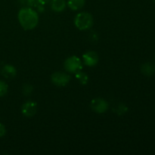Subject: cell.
<instances>
[{"instance_id":"cell-18","label":"cell","mask_w":155,"mask_h":155,"mask_svg":"<svg viewBox=\"0 0 155 155\" xmlns=\"http://www.w3.org/2000/svg\"><path fill=\"white\" fill-rule=\"evenodd\" d=\"M154 2H155V0H154Z\"/></svg>"},{"instance_id":"cell-14","label":"cell","mask_w":155,"mask_h":155,"mask_svg":"<svg viewBox=\"0 0 155 155\" xmlns=\"http://www.w3.org/2000/svg\"><path fill=\"white\" fill-rule=\"evenodd\" d=\"M8 86L2 80H0V97H2L5 95L8 92Z\"/></svg>"},{"instance_id":"cell-13","label":"cell","mask_w":155,"mask_h":155,"mask_svg":"<svg viewBox=\"0 0 155 155\" xmlns=\"http://www.w3.org/2000/svg\"><path fill=\"white\" fill-rule=\"evenodd\" d=\"M46 2L47 0H30V5L36 6L40 12L43 10V5Z\"/></svg>"},{"instance_id":"cell-12","label":"cell","mask_w":155,"mask_h":155,"mask_svg":"<svg viewBox=\"0 0 155 155\" xmlns=\"http://www.w3.org/2000/svg\"><path fill=\"white\" fill-rule=\"evenodd\" d=\"M76 78L83 85H86L88 83V81H89V77H88L87 74L86 73L82 72L81 71L76 73Z\"/></svg>"},{"instance_id":"cell-15","label":"cell","mask_w":155,"mask_h":155,"mask_svg":"<svg viewBox=\"0 0 155 155\" xmlns=\"http://www.w3.org/2000/svg\"><path fill=\"white\" fill-rule=\"evenodd\" d=\"M32 91H33V87L30 85H26V86H24V89H23V92L25 94V95H30Z\"/></svg>"},{"instance_id":"cell-3","label":"cell","mask_w":155,"mask_h":155,"mask_svg":"<svg viewBox=\"0 0 155 155\" xmlns=\"http://www.w3.org/2000/svg\"><path fill=\"white\" fill-rule=\"evenodd\" d=\"M64 68L68 72L76 74L82 71L83 62L77 56H71L67 58L64 61Z\"/></svg>"},{"instance_id":"cell-8","label":"cell","mask_w":155,"mask_h":155,"mask_svg":"<svg viewBox=\"0 0 155 155\" xmlns=\"http://www.w3.org/2000/svg\"><path fill=\"white\" fill-rule=\"evenodd\" d=\"M66 4L65 0H51V8L54 12H61L66 8Z\"/></svg>"},{"instance_id":"cell-4","label":"cell","mask_w":155,"mask_h":155,"mask_svg":"<svg viewBox=\"0 0 155 155\" xmlns=\"http://www.w3.org/2000/svg\"><path fill=\"white\" fill-rule=\"evenodd\" d=\"M51 82L58 86H64L71 81V77L66 73L55 72L51 75Z\"/></svg>"},{"instance_id":"cell-2","label":"cell","mask_w":155,"mask_h":155,"mask_svg":"<svg viewBox=\"0 0 155 155\" xmlns=\"http://www.w3.org/2000/svg\"><path fill=\"white\" fill-rule=\"evenodd\" d=\"M74 24L80 30H87L93 25V18L88 12H80L76 15Z\"/></svg>"},{"instance_id":"cell-10","label":"cell","mask_w":155,"mask_h":155,"mask_svg":"<svg viewBox=\"0 0 155 155\" xmlns=\"http://www.w3.org/2000/svg\"><path fill=\"white\" fill-rule=\"evenodd\" d=\"M2 73L4 77H5L6 78H8V77H15L17 74V71L13 66L7 64L3 68Z\"/></svg>"},{"instance_id":"cell-6","label":"cell","mask_w":155,"mask_h":155,"mask_svg":"<svg viewBox=\"0 0 155 155\" xmlns=\"http://www.w3.org/2000/svg\"><path fill=\"white\" fill-rule=\"evenodd\" d=\"M36 110H37V104L36 102L32 101H28L24 103L21 107L22 114L27 117H30L36 114Z\"/></svg>"},{"instance_id":"cell-11","label":"cell","mask_w":155,"mask_h":155,"mask_svg":"<svg viewBox=\"0 0 155 155\" xmlns=\"http://www.w3.org/2000/svg\"><path fill=\"white\" fill-rule=\"evenodd\" d=\"M142 72L146 76H151L155 72V64L152 63H146L142 66Z\"/></svg>"},{"instance_id":"cell-1","label":"cell","mask_w":155,"mask_h":155,"mask_svg":"<svg viewBox=\"0 0 155 155\" xmlns=\"http://www.w3.org/2000/svg\"><path fill=\"white\" fill-rule=\"evenodd\" d=\"M18 21L24 30H30L37 26L39 16L37 12L31 8H23L18 13Z\"/></svg>"},{"instance_id":"cell-9","label":"cell","mask_w":155,"mask_h":155,"mask_svg":"<svg viewBox=\"0 0 155 155\" xmlns=\"http://www.w3.org/2000/svg\"><path fill=\"white\" fill-rule=\"evenodd\" d=\"M67 4L71 10L77 11L83 8L85 5V0H68Z\"/></svg>"},{"instance_id":"cell-16","label":"cell","mask_w":155,"mask_h":155,"mask_svg":"<svg viewBox=\"0 0 155 155\" xmlns=\"http://www.w3.org/2000/svg\"><path fill=\"white\" fill-rule=\"evenodd\" d=\"M127 110V106H125L124 104H120L119 107H117V113L119 114H124L126 113Z\"/></svg>"},{"instance_id":"cell-17","label":"cell","mask_w":155,"mask_h":155,"mask_svg":"<svg viewBox=\"0 0 155 155\" xmlns=\"http://www.w3.org/2000/svg\"><path fill=\"white\" fill-rule=\"evenodd\" d=\"M5 133H6L5 127V126L3 125L2 124L0 123V138L3 137V136L5 135Z\"/></svg>"},{"instance_id":"cell-7","label":"cell","mask_w":155,"mask_h":155,"mask_svg":"<svg viewBox=\"0 0 155 155\" xmlns=\"http://www.w3.org/2000/svg\"><path fill=\"white\" fill-rule=\"evenodd\" d=\"M83 63L88 67H93L98 64V55L95 51H89L83 55Z\"/></svg>"},{"instance_id":"cell-5","label":"cell","mask_w":155,"mask_h":155,"mask_svg":"<svg viewBox=\"0 0 155 155\" xmlns=\"http://www.w3.org/2000/svg\"><path fill=\"white\" fill-rule=\"evenodd\" d=\"M91 107L98 114H103L108 109V103L103 98H95L91 102Z\"/></svg>"}]
</instances>
